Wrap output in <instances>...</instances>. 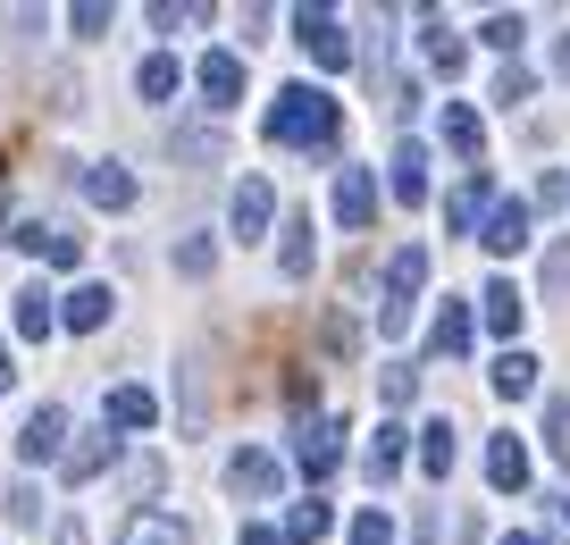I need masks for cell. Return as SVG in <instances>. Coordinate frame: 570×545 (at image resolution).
Masks as SVG:
<instances>
[{
	"label": "cell",
	"instance_id": "7",
	"mask_svg": "<svg viewBox=\"0 0 570 545\" xmlns=\"http://www.w3.org/2000/svg\"><path fill=\"white\" fill-rule=\"evenodd\" d=\"M51 319H59V328H76V335H92V328H109V319H118V294H109V285H76Z\"/></svg>",
	"mask_w": 570,
	"mask_h": 545
},
{
	"label": "cell",
	"instance_id": "22",
	"mask_svg": "<svg viewBox=\"0 0 570 545\" xmlns=\"http://www.w3.org/2000/svg\"><path fill=\"white\" fill-rule=\"evenodd\" d=\"M428 68H436V76H462L470 68V42L453 35V26H436V18H428Z\"/></svg>",
	"mask_w": 570,
	"mask_h": 545
},
{
	"label": "cell",
	"instance_id": "25",
	"mask_svg": "<svg viewBox=\"0 0 570 545\" xmlns=\"http://www.w3.org/2000/svg\"><path fill=\"white\" fill-rule=\"evenodd\" d=\"M68 478H92V470H109V461H118V437H85V445H68Z\"/></svg>",
	"mask_w": 570,
	"mask_h": 545
},
{
	"label": "cell",
	"instance_id": "39",
	"mask_svg": "<svg viewBox=\"0 0 570 545\" xmlns=\"http://www.w3.org/2000/svg\"><path fill=\"white\" fill-rule=\"evenodd\" d=\"M377 395H386V403H394V411H403V403H411V395H420V370H386V387H377Z\"/></svg>",
	"mask_w": 570,
	"mask_h": 545
},
{
	"label": "cell",
	"instance_id": "17",
	"mask_svg": "<svg viewBox=\"0 0 570 545\" xmlns=\"http://www.w3.org/2000/svg\"><path fill=\"white\" fill-rule=\"evenodd\" d=\"M118 545H194V528L168 520V512H135V520L118 528Z\"/></svg>",
	"mask_w": 570,
	"mask_h": 545
},
{
	"label": "cell",
	"instance_id": "20",
	"mask_svg": "<svg viewBox=\"0 0 570 545\" xmlns=\"http://www.w3.org/2000/svg\"><path fill=\"white\" fill-rule=\"evenodd\" d=\"M9 319H18V335H26V344H42V335L59 328V319H51V294H42V285H26V294L9 302Z\"/></svg>",
	"mask_w": 570,
	"mask_h": 545
},
{
	"label": "cell",
	"instance_id": "47",
	"mask_svg": "<svg viewBox=\"0 0 570 545\" xmlns=\"http://www.w3.org/2000/svg\"><path fill=\"white\" fill-rule=\"evenodd\" d=\"M503 545H562V537H537V528H520V537H503Z\"/></svg>",
	"mask_w": 570,
	"mask_h": 545
},
{
	"label": "cell",
	"instance_id": "42",
	"mask_svg": "<svg viewBox=\"0 0 570 545\" xmlns=\"http://www.w3.org/2000/svg\"><path fill=\"white\" fill-rule=\"evenodd\" d=\"M160 487H168V470H160L151 454H142V461H135V495H160Z\"/></svg>",
	"mask_w": 570,
	"mask_h": 545
},
{
	"label": "cell",
	"instance_id": "3",
	"mask_svg": "<svg viewBox=\"0 0 570 545\" xmlns=\"http://www.w3.org/2000/svg\"><path fill=\"white\" fill-rule=\"evenodd\" d=\"M294 35H303V51L320 59V68H344V59H353L344 18H336V9H320V0H303V9H294Z\"/></svg>",
	"mask_w": 570,
	"mask_h": 545
},
{
	"label": "cell",
	"instance_id": "27",
	"mask_svg": "<svg viewBox=\"0 0 570 545\" xmlns=\"http://www.w3.org/2000/svg\"><path fill=\"white\" fill-rule=\"evenodd\" d=\"M277 537H285V545H320V537H327V504H320V495H311V504H294V520H285Z\"/></svg>",
	"mask_w": 570,
	"mask_h": 545
},
{
	"label": "cell",
	"instance_id": "43",
	"mask_svg": "<svg viewBox=\"0 0 570 545\" xmlns=\"http://www.w3.org/2000/svg\"><path fill=\"white\" fill-rule=\"evenodd\" d=\"M546 285H553V294L570 285V244H553V261H546Z\"/></svg>",
	"mask_w": 570,
	"mask_h": 545
},
{
	"label": "cell",
	"instance_id": "19",
	"mask_svg": "<svg viewBox=\"0 0 570 545\" xmlns=\"http://www.w3.org/2000/svg\"><path fill=\"white\" fill-rule=\"evenodd\" d=\"M487 328H495V335H520V319H529V302H520V285L512 278H495V285H487Z\"/></svg>",
	"mask_w": 570,
	"mask_h": 545
},
{
	"label": "cell",
	"instance_id": "13",
	"mask_svg": "<svg viewBox=\"0 0 570 545\" xmlns=\"http://www.w3.org/2000/svg\"><path fill=\"white\" fill-rule=\"evenodd\" d=\"M85 202L92 211H126V202H135V176H126L118 159H92L85 168Z\"/></svg>",
	"mask_w": 570,
	"mask_h": 545
},
{
	"label": "cell",
	"instance_id": "4",
	"mask_svg": "<svg viewBox=\"0 0 570 545\" xmlns=\"http://www.w3.org/2000/svg\"><path fill=\"white\" fill-rule=\"evenodd\" d=\"M194 85H202V101H210V109H235V101H244V59H235V51H202Z\"/></svg>",
	"mask_w": 570,
	"mask_h": 545
},
{
	"label": "cell",
	"instance_id": "33",
	"mask_svg": "<svg viewBox=\"0 0 570 545\" xmlns=\"http://www.w3.org/2000/svg\"><path fill=\"white\" fill-rule=\"evenodd\" d=\"M546 445H553V454L570 461V403H562V395H553V403H546Z\"/></svg>",
	"mask_w": 570,
	"mask_h": 545
},
{
	"label": "cell",
	"instance_id": "9",
	"mask_svg": "<svg viewBox=\"0 0 570 545\" xmlns=\"http://www.w3.org/2000/svg\"><path fill=\"white\" fill-rule=\"evenodd\" d=\"M227 487H235V495H277V487H285V461L261 454V445H244V454L227 461Z\"/></svg>",
	"mask_w": 570,
	"mask_h": 545
},
{
	"label": "cell",
	"instance_id": "34",
	"mask_svg": "<svg viewBox=\"0 0 570 545\" xmlns=\"http://www.w3.org/2000/svg\"><path fill=\"white\" fill-rule=\"evenodd\" d=\"M42 520V495L35 487H9V528H35Z\"/></svg>",
	"mask_w": 570,
	"mask_h": 545
},
{
	"label": "cell",
	"instance_id": "10",
	"mask_svg": "<svg viewBox=\"0 0 570 545\" xmlns=\"http://www.w3.org/2000/svg\"><path fill=\"white\" fill-rule=\"evenodd\" d=\"M479 211H495V176L470 168V176H462V194L445 202V227H453V235H470V227H479Z\"/></svg>",
	"mask_w": 570,
	"mask_h": 545
},
{
	"label": "cell",
	"instance_id": "46",
	"mask_svg": "<svg viewBox=\"0 0 570 545\" xmlns=\"http://www.w3.org/2000/svg\"><path fill=\"white\" fill-rule=\"evenodd\" d=\"M244 545H285V537H277V528H261V520H252V528H244Z\"/></svg>",
	"mask_w": 570,
	"mask_h": 545
},
{
	"label": "cell",
	"instance_id": "37",
	"mask_svg": "<svg viewBox=\"0 0 570 545\" xmlns=\"http://www.w3.org/2000/svg\"><path fill=\"white\" fill-rule=\"evenodd\" d=\"M562 202H570V176L546 168V176H537V211H562Z\"/></svg>",
	"mask_w": 570,
	"mask_h": 545
},
{
	"label": "cell",
	"instance_id": "29",
	"mask_svg": "<svg viewBox=\"0 0 570 545\" xmlns=\"http://www.w3.org/2000/svg\"><path fill=\"white\" fill-rule=\"evenodd\" d=\"M394 470H403V428H377V437H370V478L386 487Z\"/></svg>",
	"mask_w": 570,
	"mask_h": 545
},
{
	"label": "cell",
	"instance_id": "14",
	"mask_svg": "<svg viewBox=\"0 0 570 545\" xmlns=\"http://www.w3.org/2000/svg\"><path fill=\"white\" fill-rule=\"evenodd\" d=\"M268 211H277L268 176H244V185H235V235H268Z\"/></svg>",
	"mask_w": 570,
	"mask_h": 545
},
{
	"label": "cell",
	"instance_id": "38",
	"mask_svg": "<svg viewBox=\"0 0 570 545\" xmlns=\"http://www.w3.org/2000/svg\"><path fill=\"white\" fill-rule=\"evenodd\" d=\"M42 261H59V269H76V261H85V235H59V227H51V244H42Z\"/></svg>",
	"mask_w": 570,
	"mask_h": 545
},
{
	"label": "cell",
	"instance_id": "8",
	"mask_svg": "<svg viewBox=\"0 0 570 545\" xmlns=\"http://www.w3.org/2000/svg\"><path fill=\"white\" fill-rule=\"evenodd\" d=\"M327 202H336V218L361 235V227L377 218V176H370V168H344V176H336V194H327Z\"/></svg>",
	"mask_w": 570,
	"mask_h": 545
},
{
	"label": "cell",
	"instance_id": "26",
	"mask_svg": "<svg viewBox=\"0 0 570 545\" xmlns=\"http://www.w3.org/2000/svg\"><path fill=\"white\" fill-rule=\"evenodd\" d=\"M135 93H142V101H168V93H177V59H168V51H151V59L135 68Z\"/></svg>",
	"mask_w": 570,
	"mask_h": 545
},
{
	"label": "cell",
	"instance_id": "36",
	"mask_svg": "<svg viewBox=\"0 0 570 545\" xmlns=\"http://www.w3.org/2000/svg\"><path fill=\"white\" fill-rule=\"evenodd\" d=\"M210 9H185V0H151V26H202Z\"/></svg>",
	"mask_w": 570,
	"mask_h": 545
},
{
	"label": "cell",
	"instance_id": "23",
	"mask_svg": "<svg viewBox=\"0 0 570 545\" xmlns=\"http://www.w3.org/2000/svg\"><path fill=\"white\" fill-rule=\"evenodd\" d=\"M487 378H495V395H503V403H520V395H537V361H529V352H503V361H495V370H487Z\"/></svg>",
	"mask_w": 570,
	"mask_h": 545
},
{
	"label": "cell",
	"instance_id": "24",
	"mask_svg": "<svg viewBox=\"0 0 570 545\" xmlns=\"http://www.w3.org/2000/svg\"><path fill=\"white\" fill-rule=\"evenodd\" d=\"M420 470H428V478L453 470V420H428V428H420Z\"/></svg>",
	"mask_w": 570,
	"mask_h": 545
},
{
	"label": "cell",
	"instance_id": "28",
	"mask_svg": "<svg viewBox=\"0 0 570 545\" xmlns=\"http://www.w3.org/2000/svg\"><path fill=\"white\" fill-rule=\"evenodd\" d=\"M277 269H285V278H311V218H294V227H285Z\"/></svg>",
	"mask_w": 570,
	"mask_h": 545
},
{
	"label": "cell",
	"instance_id": "40",
	"mask_svg": "<svg viewBox=\"0 0 570 545\" xmlns=\"http://www.w3.org/2000/svg\"><path fill=\"white\" fill-rule=\"evenodd\" d=\"M177 269H185V278H202V269H210V244H202V235H185V244H177Z\"/></svg>",
	"mask_w": 570,
	"mask_h": 545
},
{
	"label": "cell",
	"instance_id": "41",
	"mask_svg": "<svg viewBox=\"0 0 570 545\" xmlns=\"http://www.w3.org/2000/svg\"><path fill=\"white\" fill-rule=\"evenodd\" d=\"M68 26H76V35H85V42H92V35H101V26H109V9H101V0H85V9H76Z\"/></svg>",
	"mask_w": 570,
	"mask_h": 545
},
{
	"label": "cell",
	"instance_id": "2",
	"mask_svg": "<svg viewBox=\"0 0 570 545\" xmlns=\"http://www.w3.org/2000/svg\"><path fill=\"white\" fill-rule=\"evenodd\" d=\"M420 285H428V252L403 244V252L386 261V302H377V328H386V335L411 328V302H420Z\"/></svg>",
	"mask_w": 570,
	"mask_h": 545
},
{
	"label": "cell",
	"instance_id": "11",
	"mask_svg": "<svg viewBox=\"0 0 570 545\" xmlns=\"http://www.w3.org/2000/svg\"><path fill=\"white\" fill-rule=\"evenodd\" d=\"M487 487H495V495H520V487H529V445H520V437H495V445H487Z\"/></svg>",
	"mask_w": 570,
	"mask_h": 545
},
{
	"label": "cell",
	"instance_id": "48",
	"mask_svg": "<svg viewBox=\"0 0 570 545\" xmlns=\"http://www.w3.org/2000/svg\"><path fill=\"white\" fill-rule=\"evenodd\" d=\"M9 378H18V370H9V344H0V387H9Z\"/></svg>",
	"mask_w": 570,
	"mask_h": 545
},
{
	"label": "cell",
	"instance_id": "16",
	"mask_svg": "<svg viewBox=\"0 0 570 545\" xmlns=\"http://www.w3.org/2000/svg\"><path fill=\"white\" fill-rule=\"evenodd\" d=\"M160 420V403H151V387H109V428L118 437H135V428Z\"/></svg>",
	"mask_w": 570,
	"mask_h": 545
},
{
	"label": "cell",
	"instance_id": "21",
	"mask_svg": "<svg viewBox=\"0 0 570 545\" xmlns=\"http://www.w3.org/2000/svg\"><path fill=\"white\" fill-rule=\"evenodd\" d=\"M445 143H453L462 159L487 152V126H479V109H470V101H445Z\"/></svg>",
	"mask_w": 570,
	"mask_h": 545
},
{
	"label": "cell",
	"instance_id": "12",
	"mask_svg": "<svg viewBox=\"0 0 570 545\" xmlns=\"http://www.w3.org/2000/svg\"><path fill=\"white\" fill-rule=\"evenodd\" d=\"M18 454H26V461H51V454H68V411H59V403H42L35 420H26Z\"/></svg>",
	"mask_w": 570,
	"mask_h": 545
},
{
	"label": "cell",
	"instance_id": "31",
	"mask_svg": "<svg viewBox=\"0 0 570 545\" xmlns=\"http://www.w3.org/2000/svg\"><path fill=\"white\" fill-rule=\"evenodd\" d=\"M177 152H185V159H218V152H227L218 118H210V126H185V135H177Z\"/></svg>",
	"mask_w": 570,
	"mask_h": 545
},
{
	"label": "cell",
	"instance_id": "49",
	"mask_svg": "<svg viewBox=\"0 0 570 545\" xmlns=\"http://www.w3.org/2000/svg\"><path fill=\"white\" fill-rule=\"evenodd\" d=\"M562 512H570V495H562Z\"/></svg>",
	"mask_w": 570,
	"mask_h": 545
},
{
	"label": "cell",
	"instance_id": "6",
	"mask_svg": "<svg viewBox=\"0 0 570 545\" xmlns=\"http://www.w3.org/2000/svg\"><path fill=\"white\" fill-rule=\"evenodd\" d=\"M386 185H394V202H403V211H420V202H428V152H420V143H394V159H386Z\"/></svg>",
	"mask_w": 570,
	"mask_h": 545
},
{
	"label": "cell",
	"instance_id": "18",
	"mask_svg": "<svg viewBox=\"0 0 570 545\" xmlns=\"http://www.w3.org/2000/svg\"><path fill=\"white\" fill-rule=\"evenodd\" d=\"M428 352H445V361H462V352H470V302H445V311H436Z\"/></svg>",
	"mask_w": 570,
	"mask_h": 545
},
{
	"label": "cell",
	"instance_id": "32",
	"mask_svg": "<svg viewBox=\"0 0 570 545\" xmlns=\"http://www.w3.org/2000/svg\"><path fill=\"white\" fill-rule=\"evenodd\" d=\"M529 93H537V76H529V68H503V76H495V101H503V109H520Z\"/></svg>",
	"mask_w": 570,
	"mask_h": 545
},
{
	"label": "cell",
	"instance_id": "15",
	"mask_svg": "<svg viewBox=\"0 0 570 545\" xmlns=\"http://www.w3.org/2000/svg\"><path fill=\"white\" fill-rule=\"evenodd\" d=\"M479 244H487V252H520V244H529V202H495Z\"/></svg>",
	"mask_w": 570,
	"mask_h": 545
},
{
	"label": "cell",
	"instance_id": "30",
	"mask_svg": "<svg viewBox=\"0 0 570 545\" xmlns=\"http://www.w3.org/2000/svg\"><path fill=\"white\" fill-rule=\"evenodd\" d=\"M520 35H529V26H520L512 9H495V18L479 26V42H487V51H520Z\"/></svg>",
	"mask_w": 570,
	"mask_h": 545
},
{
	"label": "cell",
	"instance_id": "44",
	"mask_svg": "<svg viewBox=\"0 0 570 545\" xmlns=\"http://www.w3.org/2000/svg\"><path fill=\"white\" fill-rule=\"evenodd\" d=\"M51 545H92V537H85V520H59V528H51Z\"/></svg>",
	"mask_w": 570,
	"mask_h": 545
},
{
	"label": "cell",
	"instance_id": "35",
	"mask_svg": "<svg viewBox=\"0 0 570 545\" xmlns=\"http://www.w3.org/2000/svg\"><path fill=\"white\" fill-rule=\"evenodd\" d=\"M353 545H394V520H386V512H361V520H353Z\"/></svg>",
	"mask_w": 570,
	"mask_h": 545
},
{
	"label": "cell",
	"instance_id": "1",
	"mask_svg": "<svg viewBox=\"0 0 570 545\" xmlns=\"http://www.w3.org/2000/svg\"><path fill=\"white\" fill-rule=\"evenodd\" d=\"M344 135V109L327 101L320 85H285L268 101V143H294V152H320V143Z\"/></svg>",
	"mask_w": 570,
	"mask_h": 545
},
{
	"label": "cell",
	"instance_id": "45",
	"mask_svg": "<svg viewBox=\"0 0 570 545\" xmlns=\"http://www.w3.org/2000/svg\"><path fill=\"white\" fill-rule=\"evenodd\" d=\"M553 76H562V85H570V35L553 42Z\"/></svg>",
	"mask_w": 570,
	"mask_h": 545
},
{
	"label": "cell",
	"instance_id": "5",
	"mask_svg": "<svg viewBox=\"0 0 570 545\" xmlns=\"http://www.w3.org/2000/svg\"><path fill=\"white\" fill-rule=\"evenodd\" d=\"M336 461H344V420H311L303 445H294V470H303V478H327Z\"/></svg>",
	"mask_w": 570,
	"mask_h": 545
}]
</instances>
